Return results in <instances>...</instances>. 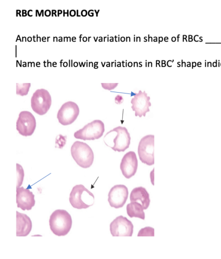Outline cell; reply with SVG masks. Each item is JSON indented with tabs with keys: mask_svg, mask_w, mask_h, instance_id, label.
<instances>
[{
	"mask_svg": "<svg viewBox=\"0 0 221 259\" xmlns=\"http://www.w3.org/2000/svg\"><path fill=\"white\" fill-rule=\"evenodd\" d=\"M197 65L199 67H200L201 66V62H198L197 63Z\"/></svg>",
	"mask_w": 221,
	"mask_h": 259,
	"instance_id": "obj_36",
	"label": "cell"
},
{
	"mask_svg": "<svg viewBox=\"0 0 221 259\" xmlns=\"http://www.w3.org/2000/svg\"><path fill=\"white\" fill-rule=\"evenodd\" d=\"M115 100L117 104H120L123 102V98L122 96L118 95L115 97Z\"/></svg>",
	"mask_w": 221,
	"mask_h": 259,
	"instance_id": "obj_22",
	"label": "cell"
},
{
	"mask_svg": "<svg viewBox=\"0 0 221 259\" xmlns=\"http://www.w3.org/2000/svg\"><path fill=\"white\" fill-rule=\"evenodd\" d=\"M154 135H148L141 138L138 147V154L142 163L147 165L154 164Z\"/></svg>",
	"mask_w": 221,
	"mask_h": 259,
	"instance_id": "obj_6",
	"label": "cell"
},
{
	"mask_svg": "<svg viewBox=\"0 0 221 259\" xmlns=\"http://www.w3.org/2000/svg\"><path fill=\"white\" fill-rule=\"evenodd\" d=\"M26 12L27 11L26 10H23L22 11V16H26L27 15Z\"/></svg>",
	"mask_w": 221,
	"mask_h": 259,
	"instance_id": "obj_27",
	"label": "cell"
},
{
	"mask_svg": "<svg viewBox=\"0 0 221 259\" xmlns=\"http://www.w3.org/2000/svg\"><path fill=\"white\" fill-rule=\"evenodd\" d=\"M34 194L29 189L23 187L16 188V203L17 207L23 210H29L35 205Z\"/></svg>",
	"mask_w": 221,
	"mask_h": 259,
	"instance_id": "obj_14",
	"label": "cell"
},
{
	"mask_svg": "<svg viewBox=\"0 0 221 259\" xmlns=\"http://www.w3.org/2000/svg\"><path fill=\"white\" fill-rule=\"evenodd\" d=\"M69 201L75 208L86 209L93 204L94 196L83 185H77L72 189L70 194Z\"/></svg>",
	"mask_w": 221,
	"mask_h": 259,
	"instance_id": "obj_2",
	"label": "cell"
},
{
	"mask_svg": "<svg viewBox=\"0 0 221 259\" xmlns=\"http://www.w3.org/2000/svg\"><path fill=\"white\" fill-rule=\"evenodd\" d=\"M192 40H193L192 38H190V39H189V41H192Z\"/></svg>",
	"mask_w": 221,
	"mask_h": 259,
	"instance_id": "obj_42",
	"label": "cell"
},
{
	"mask_svg": "<svg viewBox=\"0 0 221 259\" xmlns=\"http://www.w3.org/2000/svg\"><path fill=\"white\" fill-rule=\"evenodd\" d=\"M49 225L52 232L58 236H65L70 231L72 220L70 213L64 209H57L50 215Z\"/></svg>",
	"mask_w": 221,
	"mask_h": 259,
	"instance_id": "obj_1",
	"label": "cell"
},
{
	"mask_svg": "<svg viewBox=\"0 0 221 259\" xmlns=\"http://www.w3.org/2000/svg\"><path fill=\"white\" fill-rule=\"evenodd\" d=\"M74 66H77V62L74 63Z\"/></svg>",
	"mask_w": 221,
	"mask_h": 259,
	"instance_id": "obj_41",
	"label": "cell"
},
{
	"mask_svg": "<svg viewBox=\"0 0 221 259\" xmlns=\"http://www.w3.org/2000/svg\"><path fill=\"white\" fill-rule=\"evenodd\" d=\"M58 16H59V15H60V14H62V10H59L58 11Z\"/></svg>",
	"mask_w": 221,
	"mask_h": 259,
	"instance_id": "obj_31",
	"label": "cell"
},
{
	"mask_svg": "<svg viewBox=\"0 0 221 259\" xmlns=\"http://www.w3.org/2000/svg\"><path fill=\"white\" fill-rule=\"evenodd\" d=\"M196 66V63H195V62H193V63H192V67H193V66H194H194Z\"/></svg>",
	"mask_w": 221,
	"mask_h": 259,
	"instance_id": "obj_37",
	"label": "cell"
},
{
	"mask_svg": "<svg viewBox=\"0 0 221 259\" xmlns=\"http://www.w3.org/2000/svg\"><path fill=\"white\" fill-rule=\"evenodd\" d=\"M118 85V83H102L101 85L105 90H112Z\"/></svg>",
	"mask_w": 221,
	"mask_h": 259,
	"instance_id": "obj_21",
	"label": "cell"
},
{
	"mask_svg": "<svg viewBox=\"0 0 221 259\" xmlns=\"http://www.w3.org/2000/svg\"><path fill=\"white\" fill-rule=\"evenodd\" d=\"M81 14L82 16L85 17L87 14V12L85 10H83L81 12Z\"/></svg>",
	"mask_w": 221,
	"mask_h": 259,
	"instance_id": "obj_24",
	"label": "cell"
},
{
	"mask_svg": "<svg viewBox=\"0 0 221 259\" xmlns=\"http://www.w3.org/2000/svg\"><path fill=\"white\" fill-rule=\"evenodd\" d=\"M213 66H214V67L216 66V62L213 63Z\"/></svg>",
	"mask_w": 221,
	"mask_h": 259,
	"instance_id": "obj_35",
	"label": "cell"
},
{
	"mask_svg": "<svg viewBox=\"0 0 221 259\" xmlns=\"http://www.w3.org/2000/svg\"><path fill=\"white\" fill-rule=\"evenodd\" d=\"M32 229V222L24 213L16 211V236H26Z\"/></svg>",
	"mask_w": 221,
	"mask_h": 259,
	"instance_id": "obj_15",
	"label": "cell"
},
{
	"mask_svg": "<svg viewBox=\"0 0 221 259\" xmlns=\"http://www.w3.org/2000/svg\"><path fill=\"white\" fill-rule=\"evenodd\" d=\"M138 236H154V229L151 227H145L141 229L137 235Z\"/></svg>",
	"mask_w": 221,
	"mask_h": 259,
	"instance_id": "obj_20",
	"label": "cell"
},
{
	"mask_svg": "<svg viewBox=\"0 0 221 259\" xmlns=\"http://www.w3.org/2000/svg\"><path fill=\"white\" fill-rule=\"evenodd\" d=\"M71 153L76 163L82 168H89L93 162V152L90 147L84 142H75L71 146Z\"/></svg>",
	"mask_w": 221,
	"mask_h": 259,
	"instance_id": "obj_3",
	"label": "cell"
},
{
	"mask_svg": "<svg viewBox=\"0 0 221 259\" xmlns=\"http://www.w3.org/2000/svg\"><path fill=\"white\" fill-rule=\"evenodd\" d=\"M176 40V38L175 37H173L172 38V40L175 41Z\"/></svg>",
	"mask_w": 221,
	"mask_h": 259,
	"instance_id": "obj_32",
	"label": "cell"
},
{
	"mask_svg": "<svg viewBox=\"0 0 221 259\" xmlns=\"http://www.w3.org/2000/svg\"><path fill=\"white\" fill-rule=\"evenodd\" d=\"M83 40L84 41H86L87 40V37H84L83 38Z\"/></svg>",
	"mask_w": 221,
	"mask_h": 259,
	"instance_id": "obj_34",
	"label": "cell"
},
{
	"mask_svg": "<svg viewBox=\"0 0 221 259\" xmlns=\"http://www.w3.org/2000/svg\"><path fill=\"white\" fill-rule=\"evenodd\" d=\"M16 84V93L17 95L23 96L28 94L31 86L30 83H24L22 84L17 83Z\"/></svg>",
	"mask_w": 221,
	"mask_h": 259,
	"instance_id": "obj_18",
	"label": "cell"
},
{
	"mask_svg": "<svg viewBox=\"0 0 221 259\" xmlns=\"http://www.w3.org/2000/svg\"><path fill=\"white\" fill-rule=\"evenodd\" d=\"M51 14V12L50 10H46L45 12H44V15L48 17L49 16H50Z\"/></svg>",
	"mask_w": 221,
	"mask_h": 259,
	"instance_id": "obj_23",
	"label": "cell"
},
{
	"mask_svg": "<svg viewBox=\"0 0 221 259\" xmlns=\"http://www.w3.org/2000/svg\"><path fill=\"white\" fill-rule=\"evenodd\" d=\"M104 132L103 122L98 119L94 120L83 128L75 132L74 136L77 139L82 140H94L101 138Z\"/></svg>",
	"mask_w": 221,
	"mask_h": 259,
	"instance_id": "obj_4",
	"label": "cell"
},
{
	"mask_svg": "<svg viewBox=\"0 0 221 259\" xmlns=\"http://www.w3.org/2000/svg\"><path fill=\"white\" fill-rule=\"evenodd\" d=\"M149 100L150 97L145 91L142 92L139 91L138 94L134 95L131 103L132 105V109L135 111L136 116H145L146 113L149 111V107L151 105Z\"/></svg>",
	"mask_w": 221,
	"mask_h": 259,
	"instance_id": "obj_12",
	"label": "cell"
},
{
	"mask_svg": "<svg viewBox=\"0 0 221 259\" xmlns=\"http://www.w3.org/2000/svg\"><path fill=\"white\" fill-rule=\"evenodd\" d=\"M39 39L40 40V37H39V36H37V38L36 41H38Z\"/></svg>",
	"mask_w": 221,
	"mask_h": 259,
	"instance_id": "obj_39",
	"label": "cell"
},
{
	"mask_svg": "<svg viewBox=\"0 0 221 259\" xmlns=\"http://www.w3.org/2000/svg\"><path fill=\"white\" fill-rule=\"evenodd\" d=\"M45 39H46V37H42V41H43V39L44 40V41H45Z\"/></svg>",
	"mask_w": 221,
	"mask_h": 259,
	"instance_id": "obj_40",
	"label": "cell"
},
{
	"mask_svg": "<svg viewBox=\"0 0 221 259\" xmlns=\"http://www.w3.org/2000/svg\"><path fill=\"white\" fill-rule=\"evenodd\" d=\"M127 214L131 218H137L145 219V213L142 205L137 202H131L126 206Z\"/></svg>",
	"mask_w": 221,
	"mask_h": 259,
	"instance_id": "obj_17",
	"label": "cell"
},
{
	"mask_svg": "<svg viewBox=\"0 0 221 259\" xmlns=\"http://www.w3.org/2000/svg\"><path fill=\"white\" fill-rule=\"evenodd\" d=\"M76 15V11L74 10H72L70 12V15L71 16H74Z\"/></svg>",
	"mask_w": 221,
	"mask_h": 259,
	"instance_id": "obj_25",
	"label": "cell"
},
{
	"mask_svg": "<svg viewBox=\"0 0 221 259\" xmlns=\"http://www.w3.org/2000/svg\"><path fill=\"white\" fill-rule=\"evenodd\" d=\"M51 104V98L49 92L43 89L37 90L31 99V106L37 114L43 115L47 113Z\"/></svg>",
	"mask_w": 221,
	"mask_h": 259,
	"instance_id": "obj_5",
	"label": "cell"
},
{
	"mask_svg": "<svg viewBox=\"0 0 221 259\" xmlns=\"http://www.w3.org/2000/svg\"><path fill=\"white\" fill-rule=\"evenodd\" d=\"M120 167L126 178L130 179L134 176L138 167V160L135 152L130 151L126 153L121 160Z\"/></svg>",
	"mask_w": 221,
	"mask_h": 259,
	"instance_id": "obj_13",
	"label": "cell"
},
{
	"mask_svg": "<svg viewBox=\"0 0 221 259\" xmlns=\"http://www.w3.org/2000/svg\"><path fill=\"white\" fill-rule=\"evenodd\" d=\"M16 169H17V188L20 187L22 185L24 177V170L22 166L18 164H16Z\"/></svg>",
	"mask_w": 221,
	"mask_h": 259,
	"instance_id": "obj_19",
	"label": "cell"
},
{
	"mask_svg": "<svg viewBox=\"0 0 221 259\" xmlns=\"http://www.w3.org/2000/svg\"><path fill=\"white\" fill-rule=\"evenodd\" d=\"M79 114L77 104L72 101L64 103L58 111L57 118L60 123L68 125L73 123Z\"/></svg>",
	"mask_w": 221,
	"mask_h": 259,
	"instance_id": "obj_8",
	"label": "cell"
},
{
	"mask_svg": "<svg viewBox=\"0 0 221 259\" xmlns=\"http://www.w3.org/2000/svg\"><path fill=\"white\" fill-rule=\"evenodd\" d=\"M88 14L89 16H93V10H89L88 12Z\"/></svg>",
	"mask_w": 221,
	"mask_h": 259,
	"instance_id": "obj_26",
	"label": "cell"
},
{
	"mask_svg": "<svg viewBox=\"0 0 221 259\" xmlns=\"http://www.w3.org/2000/svg\"><path fill=\"white\" fill-rule=\"evenodd\" d=\"M128 194V189L125 185H116L109 190L107 200L111 207L119 208L126 203Z\"/></svg>",
	"mask_w": 221,
	"mask_h": 259,
	"instance_id": "obj_10",
	"label": "cell"
},
{
	"mask_svg": "<svg viewBox=\"0 0 221 259\" xmlns=\"http://www.w3.org/2000/svg\"><path fill=\"white\" fill-rule=\"evenodd\" d=\"M28 41H30L32 40V38L31 37H28L27 38Z\"/></svg>",
	"mask_w": 221,
	"mask_h": 259,
	"instance_id": "obj_33",
	"label": "cell"
},
{
	"mask_svg": "<svg viewBox=\"0 0 221 259\" xmlns=\"http://www.w3.org/2000/svg\"><path fill=\"white\" fill-rule=\"evenodd\" d=\"M134 226L126 217L120 215L110 224V232L113 236H132Z\"/></svg>",
	"mask_w": 221,
	"mask_h": 259,
	"instance_id": "obj_9",
	"label": "cell"
},
{
	"mask_svg": "<svg viewBox=\"0 0 221 259\" xmlns=\"http://www.w3.org/2000/svg\"><path fill=\"white\" fill-rule=\"evenodd\" d=\"M56 12H56V10H52V12H51V15H52V16L53 15V14H54V15H55V16H57L56 14Z\"/></svg>",
	"mask_w": 221,
	"mask_h": 259,
	"instance_id": "obj_28",
	"label": "cell"
},
{
	"mask_svg": "<svg viewBox=\"0 0 221 259\" xmlns=\"http://www.w3.org/2000/svg\"><path fill=\"white\" fill-rule=\"evenodd\" d=\"M131 202H137L140 203L144 209H147L149 206L150 200L149 194L146 189L143 187L134 188L130 195Z\"/></svg>",
	"mask_w": 221,
	"mask_h": 259,
	"instance_id": "obj_16",
	"label": "cell"
},
{
	"mask_svg": "<svg viewBox=\"0 0 221 259\" xmlns=\"http://www.w3.org/2000/svg\"><path fill=\"white\" fill-rule=\"evenodd\" d=\"M112 132H116L117 135L113 140L114 145L111 148L115 151H125L129 148L131 142V137L128 130L125 127L119 126L108 132L105 136Z\"/></svg>",
	"mask_w": 221,
	"mask_h": 259,
	"instance_id": "obj_11",
	"label": "cell"
},
{
	"mask_svg": "<svg viewBox=\"0 0 221 259\" xmlns=\"http://www.w3.org/2000/svg\"><path fill=\"white\" fill-rule=\"evenodd\" d=\"M36 120L29 111H23L19 114L16 122V129L22 136H31L36 128Z\"/></svg>",
	"mask_w": 221,
	"mask_h": 259,
	"instance_id": "obj_7",
	"label": "cell"
},
{
	"mask_svg": "<svg viewBox=\"0 0 221 259\" xmlns=\"http://www.w3.org/2000/svg\"><path fill=\"white\" fill-rule=\"evenodd\" d=\"M76 39V37H73L72 38V39H73V41H75L74 39Z\"/></svg>",
	"mask_w": 221,
	"mask_h": 259,
	"instance_id": "obj_38",
	"label": "cell"
},
{
	"mask_svg": "<svg viewBox=\"0 0 221 259\" xmlns=\"http://www.w3.org/2000/svg\"><path fill=\"white\" fill-rule=\"evenodd\" d=\"M17 16L18 15V14H19V16H21V15H20V12H21V11L20 10H17Z\"/></svg>",
	"mask_w": 221,
	"mask_h": 259,
	"instance_id": "obj_30",
	"label": "cell"
},
{
	"mask_svg": "<svg viewBox=\"0 0 221 259\" xmlns=\"http://www.w3.org/2000/svg\"><path fill=\"white\" fill-rule=\"evenodd\" d=\"M63 12H64V14H63V16H65V14H67V16H69V13H68L69 11H68V12H65V10H64V11H63Z\"/></svg>",
	"mask_w": 221,
	"mask_h": 259,
	"instance_id": "obj_29",
	"label": "cell"
}]
</instances>
